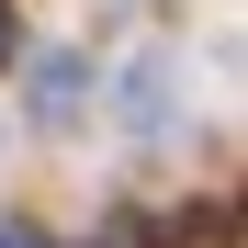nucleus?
<instances>
[{
    "instance_id": "obj_1",
    "label": "nucleus",
    "mask_w": 248,
    "mask_h": 248,
    "mask_svg": "<svg viewBox=\"0 0 248 248\" xmlns=\"http://www.w3.org/2000/svg\"><path fill=\"white\" fill-rule=\"evenodd\" d=\"M79 113H91V57H34V124L68 136Z\"/></svg>"
},
{
    "instance_id": "obj_2",
    "label": "nucleus",
    "mask_w": 248,
    "mask_h": 248,
    "mask_svg": "<svg viewBox=\"0 0 248 248\" xmlns=\"http://www.w3.org/2000/svg\"><path fill=\"white\" fill-rule=\"evenodd\" d=\"M124 113H136V124L170 113V68H158V57H147V68H124Z\"/></svg>"
},
{
    "instance_id": "obj_3",
    "label": "nucleus",
    "mask_w": 248,
    "mask_h": 248,
    "mask_svg": "<svg viewBox=\"0 0 248 248\" xmlns=\"http://www.w3.org/2000/svg\"><path fill=\"white\" fill-rule=\"evenodd\" d=\"M91 248H147V226H136V215H113V226H102Z\"/></svg>"
},
{
    "instance_id": "obj_4",
    "label": "nucleus",
    "mask_w": 248,
    "mask_h": 248,
    "mask_svg": "<svg viewBox=\"0 0 248 248\" xmlns=\"http://www.w3.org/2000/svg\"><path fill=\"white\" fill-rule=\"evenodd\" d=\"M12 57H23V12L0 0V68H12Z\"/></svg>"
},
{
    "instance_id": "obj_5",
    "label": "nucleus",
    "mask_w": 248,
    "mask_h": 248,
    "mask_svg": "<svg viewBox=\"0 0 248 248\" xmlns=\"http://www.w3.org/2000/svg\"><path fill=\"white\" fill-rule=\"evenodd\" d=\"M0 248H57V237L46 226H0Z\"/></svg>"
}]
</instances>
